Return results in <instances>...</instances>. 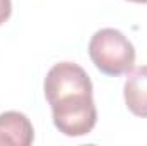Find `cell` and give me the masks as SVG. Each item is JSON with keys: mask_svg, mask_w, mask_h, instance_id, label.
<instances>
[{"mask_svg": "<svg viewBox=\"0 0 147 146\" xmlns=\"http://www.w3.org/2000/svg\"><path fill=\"white\" fill-rule=\"evenodd\" d=\"M45 96L51 107L53 124L62 134L86 136L96 126L92 83L80 65L74 62L55 64L45 77Z\"/></svg>", "mask_w": 147, "mask_h": 146, "instance_id": "1", "label": "cell"}, {"mask_svg": "<svg viewBox=\"0 0 147 146\" xmlns=\"http://www.w3.org/2000/svg\"><path fill=\"white\" fill-rule=\"evenodd\" d=\"M92 64L106 76H121L134 69L135 48L121 31L105 28L96 31L89 41Z\"/></svg>", "mask_w": 147, "mask_h": 146, "instance_id": "2", "label": "cell"}, {"mask_svg": "<svg viewBox=\"0 0 147 146\" xmlns=\"http://www.w3.org/2000/svg\"><path fill=\"white\" fill-rule=\"evenodd\" d=\"M34 139V129L29 119L21 112L0 113V145L29 146Z\"/></svg>", "mask_w": 147, "mask_h": 146, "instance_id": "3", "label": "cell"}, {"mask_svg": "<svg viewBox=\"0 0 147 146\" xmlns=\"http://www.w3.org/2000/svg\"><path fill=\"white\" fill-rule=\"evenodd\" d=\"M125 103L137 117H147V65L137 67L128 74L123 88Z\"/></svg>", "mask_w": 147, "mask_h": 146, "instance_id": "4", "label": "cell"}, {"mask_svg": "<svg viewBox=\"0 0 147 146\" xmlns=\"http://www.w3.org/2000/svg\"><path fill=\"white\" fill-rule=\"evenodd\" d=\"M12 12V3L10 0H0V24H3Z\"/></svg>", "mask_w": 147, "mask_h": 146, "instance_id": "5", "label": "cell"}, {"mask_svg": "<svg viewBox=\"0 0 147 146\" xmlns=\"http://www.w3.org/2000/svg\"><path fill=\"white\" fill-rule=\"evenodd\" d=\"M128 2H135V3H147V0H128Z\"/></svg>", "mask_w": 147, "mask_h": 146, "instance_id": "6", "label": "cell"}]
</instances>
